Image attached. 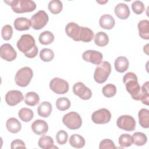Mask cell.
<instances>
[{
  "instance_id": "obj_1",
  "label": "cell",
  "mask_w": 149,
  "mask_h": 149,
  "mask_svg": "<svg viewBox=\"0 0 149 149\" xmlns=\"http://www.w3.org/2000/svg\"><path fill=\"white\" fill-rule=\"evenodd\" d=\"M66 34L76 41L90 42L94 38V33L89 28L79 26L74 22L69 23L65 27Z\"/></svg>"
},
{
  "instance_id": "obj_2",
  "label": "cell",
  "mask_w": 149,
  "mask_h": 149,
  "mask_svg": "<svg viewBox=\"0 0 149 149\" xmlns=\"http://www.w3.org/2000/svg\"><path fill=\"white\" fill-rule=\"evenodd\" d=\"M17 47L19 50L24 53V55L29 58H33L38 54V48L36 45L34 37L28 34L22 35L17 42Z\"/></svg>"
},
{
  "instance_id": "obj_3",
  "label": "cell",
  "mask_w": 149,
  "mask_h": 149,
  "mask_svg": "<svg viewBox=\"0 0 149 149\" xmlns=\"http://www.w3.org/2000/svg\"><path fill=\"white\" fill-rule=\"evenodd\" d=\"M123 81L125 84L126 90L131 95L132 98L139 101L141 87L138 83V79L136 74L133 72H127L124 75Z\"/></svg>"
},
{
  "instance_id": "obj_4",
  "label": "cell",
  "mask_w": 149,
  "mask_h": 149,
  "mask_svg": "<svg viewBox=\"0 0 149 149\" xmlns=\"http://www.w3.org/2000/svg\"><path fill=\"white\" fill-rule=\"evenodd\" d=\"M4 2L11 6L12 10L16 13L31 12L36 8V4L30 0L4 1Z\"/></svg>"
},
{
  "instance_id": "obj_5",
  "label": "cell",
  "mask_w": 149,
  "mask_h": 149,
  "mask_svg": "<svg viewBox=\"0 0 149 149\" xmlns=\"http://www.w3.org/2000/svg\"><path fill=\"white\" fill-rule=\"evenodd\" d=\"M111 72V64L107 61H103L101 62L95 68L94 73V80L101 84L106 81Z\"/></svg>"
},
{
  "instance_id": "obj_6",
  "label": "cell",
  "mask_w": 149,
  "mask_h": 149,
  "mask_svg": "<svg viewBox=\"0 0 149 149\" xmlns=\"http://www.w3.org/2000/svg\"><path fill=\"white\" fill-rule=\"evenodd\" d=\"M33 76V70L29 67H23L19 69L15 74L16 84L22 87L27 86Z\"/></svg>"
},
{
  "instance_id": "obj_7",
  "label": "cell",
  "mask_w": 149,
  "mask_h": 149,
  "mask_svg": "<svg viewBox=\"0 0 149 149\" xmlns=\"http://www.w3.org/2000/svg\"><path fill=\"white\" fill-rule=\"evenodd\" d=\"M62 122L68 129L76 130L81 127L82 125V119L78 113L72 111L63 116Z\"/></svg>"
},
{
  "instance_id": "obj_8",
  "label": "cell",
  "mask_w": 149,
  "mask_h": 149,
  "mask_svg": "<svg viewBox=\"0 0 149 149\" xmlns=\"http://www.w3.org/2000/svg\"><path fill=\"white\" fill-rule=\"evenodd\" d=\"M48 20L47 13L44 10H39L31 16V26L34 30H40L46 26Z\"/></svg>"
},
{
  "instance_id": "obj_9",
  "label": "cell",
  "mask_w": 149,
  "mask_h": 149,
  "mask_svg": "<svg viewBox=\"0 0 149 149\" xmlns=\"http://www.w3.org/2000/svg\"><path fill=\"white\" fill-rule=\"evenodd\" d=\"M51 90L57 94H63L68 93L69 90L68 83L59 77H54L49 82Z\"/></svg>"
},
{
  "instance_id": "obj_10",
  "label": "cell",
  "mask_w": 149,
  "mask_h": 149,
  "mask_svg": "<svg viewBox=\"0 0 149 149\" xmlns=\"http://www.w3.org/2000/svg\"><path fill=\"white\" fill-rule=\"evenodd\" d=\"M111 113L106 108L97 110L91 115V120L96 124H106L111 120Z\"/></svg>"
},
{
  "instance_id": "obj_11",
  "label": "cell",
  "mask_w": 149,
  "mask_h": 149,
  "mask_svg": "<svg viewBox=\"0 0 149 149\" xmlns=\"http://www.w3.org/2000/svg\"><path fill=\"white\" fill-rule=\"evenodd\" d=\"M116 125L119 128L122 130L132 132L135 129L136 121L132 116L125 115L118 118Z\"/></svg>"
},
{
  "instance_id": "obj_12",
  "label": "cell",
  "mask_w": 149,
  "mask_h": 149,
  "mask_svg": "<svg viewBox=\"0 0 149 149\" xmlns=\"http://www.w3.org/2000/svg\"><path fill=\"white\" fill-rule=\"evenodd\" d=\"M73 92L82 100H89L92 96V92L82 82H77L73 86Z\"/></svg>"
},
{
  "instance_id": "obj_13",
  "label": "cell",
  "mask_w": 149,
  "mask_h": 149,
  "mask_svg": "<svg viewBox=\"0 0 149 149\" xmlns=\"http://www.w3.org/2000/svg\"><path fill=\"white\" fill-rule=\"evenodd\" d=\"M0 56L8 62H11L16 59L17 53L10 44L5 43L0 48Z\"/></svg>"
},
{
  "instance_id": "obj_14",
  "label": "cell",
  "mask_w": 149,
  "mask_h": 149,
  "mask_svg": "<svg viewBox=\"0 0 149 149\" xmlns=\"http://www.w3.org/2000/svg\"><path fill=\"white\" fill-rule=\"evenodd\" d=\"M84 61L90 62L94 65H99L102 61V54L95 50H87L82 54Z\"/></svg>"
},
{
  "instance_id": "obj_15",
  "label": "cell",
  "mask_w": 149,
  "mask_h": 149,
  "mask_svg": "<svg viewBox=\"0 0 149 149\" xmlns=\"http://www.w3.org/2000/svg\"><path fill=\"white\" fill-rule=\"evenodd\" d=\"M24 99V97L20 91L10 90L5 95V101L10 106H15Z\"/></svg>"
},
{
  "instance_id": "obj_16",
  "label": "cell",
  "mask_w": 149,
  "mask_h": 149,
  "mask_svg": "<svg viewBox=\"0 0 149 149\" xmlns=\"http://www.w3.org/2000/svg\"><path fill=\"white\" fill-rule=\"evenodd\" d=\"M31 129L35 134L39 136H43L48 132V126L45 120L37 119L32 123Z\"/></svg>"
},
{
  "instance_id": "obj_17",
  "label": "cell",
  "mask_w": 149,
  "mask_h": 149,
  "mask_svg": "<svg viewBox=\"0 0 149 149\" xmlns=\"http://www.w3.org/2000/svg\"><path fill=\"white\" fill-rule=\"evenodd\" d=\"M114 12L116 16L122 20L126 19L130 15V10L127 5L124 3H119L115 6Z\"/></svg>"
},
{
  "instance_id": "obj_18",
  "label": "cell",
  "mask_w": 149,
  "mask_h": 149,
  "mask_svg": "<svg viewBox=\"0 0 149 149\" xmlns=\"http://www.w3.org/2000/svg\"><path fill=\"white\" fill-rule=\"evenodd\" d=\"M99 23L100 26L102 29L111 30L114 27L115 21L114 18L111 15L105 14L101 16L99 20Z\"/></svg>"
},
{
  "instance_id": "obj_19",
  "label": "cell",
  "mask_w": 149,
  "mask_h": 149,
  "mask_svg": "<svg viewBox=\"0 0 149 149\" xmlns=\"http://www.w3.org/2000/svg\"><path fill=\"white\" fill-rule=\"evenodd\" d=\"M14 27L18 31H24L29 30L31 26L30 20L26 17H17L14 21Z\"/></svg>"
},
{
  "instance_id": "obj_20",
  "label": "cell",
  "mask_w": 149,
  "mask_h": 149,
  "mask_svg": "<svg viewBox=\"0 0 149 149\" xmlns=\"http://www.w3.org/2000/svg\"><path fill=\"white\" fill-rule=\"evenodd\" d=\"M139 34L140 37L144 40L149 39V21L148 20H142L140 21L137 25Z\"/></svg>"
},
{
  "instance_id": "obj_21",
  "label": "cell",
  "mask_w": 149,
  "mask_h": 149,
  "mask_svg": "<svg viewBox=\"0 0 149 149\" xmlns=\"http://www.w3.org/2000/svg\"><path fill=\"white\" fill-rule=\"evenodd\" d=\"M115 70L119 73H123L127 70L129 65L128 59L125 56L118 57L114 63Z\"/></svg>"
},
{
  "instance_id": "obj_22",
  "label": "cell",
  "mask_w": 149,
  "mask_h": 149,
  "mask_svg": "<svg viewBox=\"0 0 149 149\" xmlns=\"http://www.w3.org/2000/svg\"><path fill=\"white\" fill-rule=\"evenodd\" d=\"M6 127L9 132L12 133H17L21 130L22 125L16 118H10L7 120L6 122Z\"/></svg>"
},
{
  "instance_id": "obj_23",
  "label": "cell",
  "mask_w": 149,
  "mask_h": 149,
  "mask_svg": "<svg viewBox=\"0 0 149 149\" xmlns=\"http://www.w3.org/2000/svg\"><path fill=\"white\" fill-rule=\"evenodd\" d=\"M52 109V107L51 103L48 101H44L38 106L37 112L39 116L43 118H47L51 113Z\"/></svg>"
},
{
  "instance_id": "obj_24",
  "label": "cell",
  "mask_w": 149,
  "mask_h": 149,
  "mask_svg": "<svg viewBox=\"0 0 149 149\" xmlns=\"http://www.w3.org/2000/svg\"><path fill=\"white\" fill-rule=\"evenodd\" d=\"M138 117L140 125L147 129L149 127V111L146 108L141 109L138 113Z\"/></svg>"
},
{
  "instance_id": "obj_25",
  "label": "cell",
  "mask_w": 149,
  "mask_h": 149,
  "mask_svg": "<svg viewBox=\"0 0 149 149\" xmlns=\"http://www.w3.org/2000/svg\"><path fill=\"white\" fill-rule=\"evenodd\" d=\"M38 144L40 148L44 149L57 148V147L54 145V140L52 138L48 136H42L38 140Z\"/></svg>"
},
{
  "instance_id": "obj_26",
  "label": "cell",
  "mask_w": 149,
  "mask_h": 149,
  "mask_svg": "<svg viewBox=\"0 0 149 149\" xmlns=\"http://www.w3.org/2000/svg\"><path fill=\"white\" fill-rule=\"evenodd\" d=\"M69 144L74 148H81L85 145V140L81 136L78 134H73L70 137Z\"/></svg>"
},
{
  "instance_id": "obj_27",
  "label": "cell",
  "mask_w": 149,
  "mask_h": 149,
  "mask_svg": "<svg viewBox=\"0 0 149 149\" xmlns=\"http://www.w3.org/2000/svg\"><path fill=\"white\" fill-rule=\"evenodd\" d=\"M40 102V97L37 93L35 92H29L24 95V102L29 106H35Z\"/></svg>"
},
{
  "instance_id": "obj_28",
  "label": "cell",
  "mask_w": 149,
  "mask_h": 149,
  "mask_svg": "<svg viewBox=\"0 0 149 149\" xmlns=\"http://www.w3.org/2000/svg\"><path fill=\"white\" fill-rule=\"evenodd\" d=\"M148 87H149V82L148 81L145 82L143 84L141 88V91L139 95V100H140L143 104L147 105H148V104H149Z\"/></svg>"
},
{
  "instance_id": "obj_29",
  "label": "cell",
  "mask_w": 149,
  "mask_h": 149,
  "mask_svg": "<svg viewBox=\"0 0 149 149\" xmlns=\"http://www.w3.org/2000/svg\"><path fill=\"white\" fill-rule=\"evenodd\" d=\"M94 42L98 47H104L108 44V36L105 33L100 31L95 34L94 37Z\"/></svg>"
},
{
  "instance_id": "obj_30",
  "label": "cell",
  "mask_w": 149,
  "mask_h": 149,
  "mask_svg": "<svg viewBox=\"0 0 149 149\" xmlns=\"http://www.w3.org/2000/svg\"><path fill=\"white\" fill-rule=\"evenodd\" d=\"M38 40L42 45H49L54 41V36L49 31H44L40 34Z\"/></svg>"
},
{
  "instance_id": "obj_31",
  "label": "cell",
  "mask_w": 149,
  "mask_h": 149,
  "mask_svg": "<svg viewBox=\"0 0 149 149\" xmlns=\"http://www.w3.org/2000/svg\"><path fill=\"white\" fill-rule=\"evenodd\" d=\"M18 115L19 118L24 122H28L33 118V112L30 108H23L19 111Z\"/></svg>"
},
{
  "instance_id": "obj_32",
  "label": "cell",
  "mask_w": 149,
  "mask_h": 149,
  "mask_svg": "<svg viewBox=\"0 0 149 149\" xmlns=\"http://www.w3.org/2000/svg\"><path fill=\"white\" fill-rule=\"evenodd\" d=\"M48 8L50 12L52 14L56 15L62 11L63 5L61 1L52 0L49 2Z\"/></svg>"
},
{
  "instance_id": "obj_33",
  "label": "cell",
  "mask_w": 149,
  "mask_h": 149,
  "mask_svg": "<svg viewBox=\"0 0 149 149\" xmlns=\"http://www.w3.org/2000/svg\"><path fill=\"white\" fill-rule=\"evenodd\" d=\"M133 143L137 146H141L144 145L147 141L146 135L142 132H135L133 134Z\"/></svg>"
},
{
  "instance_id": "obj_34",
  "label": "cell",
  "mask_w": 149,
  "mask_h": 149,
  "mask_svg": "<svg viewBox=\"0 0 149 149\" xmlns=\"http://www.w3.org/2000/svg\"><path fill=\"white\" fill-rule=\"evenodd\" d=\"M119 144L122 148L128 147L133 143V137L129 134H122L119 137Z\"/></svg>"
},
{
  "instance_id": "obj_35",
  "label": "cell",
  "mask_w": 149,
  "mask_h": 149,
  "mask_svg": "<svg viewBox=\"0 0 149 149\" xmlns=\"http://www.w3.org/2000/svg\"><path fill=\"white\" fill-rule=\"evenodd\" d=\"M56 107L59 111H66L70 108V101L68 98L60 97L56 101Z\"/></svg>"
},
{
  "instance_id": "obj_36",
  "label": "cell",
  "mask_w": 149,
  "mask_h": 149,
  "mask_svg": "<svg viewBox=\"0 0 149 149\" xmlns=\"http://www.w3.org/2000/svg\"><path fill=\"white\" fill-rule=\"evenodd\" d=\"M40 57L44 62H50L54 57V52L49 48H44L40 52Z\"/></svg>"
},
{
  "instance_id": "obj_37",
  "label": "cell",
  "mask_w": 149,
  "mask_h": 149,
  "mask_svg": "<svg viewBox=\"0 0 149 149\" xmlns=\"http://www.w3.org/2000/svg\"><path fill=\"white\" fill-rule=\"evenodd\" d=\"M116 86L112 84H107L103 87L102 89V93L103 95L107 97L111 98L113 97L116 93Z\"/></svg>"
},
{
  "instance_id": "obj_38",
  "label": "cell",
  "mask_w": 149,
  "mask_h": 149,
  "mask_svg": "<svg viewBox=\"0 0 149 149\" xmlns=\"http://www.w3.org/2000/svg\"><path fill=\"white\" fill-rule=\"evenodd\" d=\"M12 34H13V29L10 25L6 24L2 27L1 35L3 40L6 41L9 40L12 37Z\"/></svg>"
},
{
  "instance_id": "obj_39",
  "label": "cell",
  "mask_w": 149,
  "mask_h": 149,
  "mask_svg": "<svg viewBox=\"0 0 149 149\" xmlns=\"http://www.w3.org/2000/svg\"><path fill=\"white\" fill-rule=\"evenodd\" d=\"M132 9L134 13L137 15H140L144 11L145 6L141 1H135L132 4Z\"/></svg>"
},
{
  "instance_id": "obj_40",
  "label": "cell",
  "mask_w": 149,
  "mask_h": 149,
  "mask_svg": "<svg viewBox=\"0 0 149 149\" xmlns=\"http://www.w3.org/2000/svg\"><path fill=\"white\" fill-rule=\"evenodd\" d=\"M68 138V134L65 130H61L58 132L56 135V140L59 144L63 145L66 143Z\"/></svg>"
},
{
  "instance_id": "obj_41",
  "label": "cell",
  "mask_w": 149,
  "mask_h": 149,
  "mask_svg": "<svg viewBox=\"0 0 149 149\" xmlns=\"http://www.w3.org/2000/svg\"><path fill=\"white\" fill-rule=\"evenodd\" d=\"M99 148L100 149H112L116 148V147L115 146L113 141L110 139H104L102 140L99 146Z\"/></svg>"
},
{
  "instance_id": "obj_42",
  "label": "cell",
  "mask_w": 149,
  "mask_h": 149,
  "mask_svg": "<svg viewBox=\"0 0 149 149\" xmlns=\"http://www.w3.org/2000/svg\"><path fill=\"white\" fill-rule=\"evenodd\" d=\"M11 148L15 149L17 148H26L24 143L20 139H16L11 143Z\"/></svg>"
},
{
  "instance_id": "obj_43",
  "label": "cell",
  "mask_w": 149,
  "mask_h": 149,
  "mask_svg": "<svg viewBox=\"0 0 149 149\" xmlns=\"http://www.w3.org/2000/svg\"><path fill=\"white\" fill-rule=\"evenodd\" d=\"M97 2H98V3H101V4H103V3H106V2H108V1H104V2H100V1H97Z\"/></svg>"
}]
</instances>
